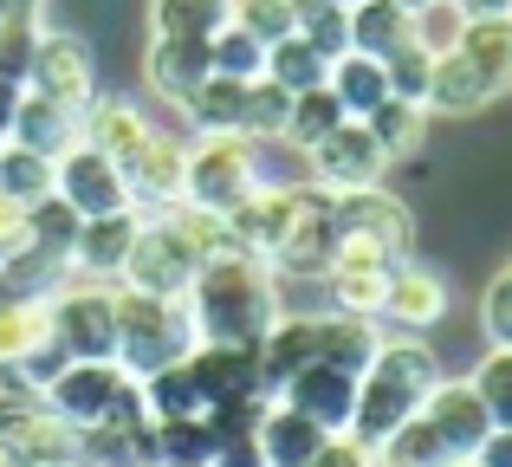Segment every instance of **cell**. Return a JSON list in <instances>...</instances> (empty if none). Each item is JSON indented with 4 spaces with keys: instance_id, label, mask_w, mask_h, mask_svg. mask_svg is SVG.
I'll return each instance as SVG.
<instances>
[{
    "instance_id": "cell-42",
    "label": "cell",
    "mask_w": 512,
    "mask_h": 467,
    "mask_svg": "<svg viewBox=\"0 0 512 467\" xmlns=\"http://www.w3.org/2000/svg\"><path fill=\"white\" fill-rule=\"evenodd\" d=\"M78 228H85V215H72L59 195H39V202L26 208V240H33V247H46V253H59V260L72 253Z\"/></svg>"
},
{
    "instance_id": "cell-50",
    "label": "cell",
    "mask_w": 512,
    "mask_h": 467,
    "mask_svg": "<svg viewBox=\"0 0 512 467\" xmlns=\"http://www.w3.org/2000/svg\"><path fill=\"white\" fill-rule=\"evenodd\" d=\"M20 78H7V72H0V137H7V124H13V104H20Z\"/></svg>"
},
{
    "instance_id": "cell-1",
    "label": "cell",
    "mask_w": 512,
    "mask_h": 467,
    "mask_svg": "<svg viewBox=\"0 0 512 467\" xmlns=\"http://www.w3.org/2000/svg\"><path fill=\"white\" fill-rule=\"evenodd\" d=\"M188 312H195L201 344H253L273 331V318L286 312V279L260 260V253H221L195 273L188 286Z\"/></svg>"
},
{
    "instance_id": "cell-46",
    "label": "cell",
    "mask_w": 512,
    "mask_h": 467,
    "mask_svg": "<svg viewBox=\"0 0 512 467\" xmlns=\"http://www.w3.org/2000/svg\"><path fill=\"white\" fill-rule=\"evenodd\" d=\"M234 26L253 33L260 46H273L292 33V0H234Z\"/></svg>"
},
{
    "instance_id": "cell-13",
    "label": "cell",
    "mask_w": 512,
    "mask_h": 467,
    "mask_svg": "<svg viewBox=\"0 0 512 467\" xmlns=\"http://www.w3.org/2000/svg\"><path fill=\"white\" fill-rule=\"evenodd\" d=\"M415 416L441 435V448H448L454 461H474V448L487 442V429H493L487 403L474 396V383H467V377H441L435 390L422 396V409H415Z\"/></svg>"
},
{
    "instance_id": "cell-49",
    "label": "cell",
    "mask_w": 512,
    "mask_h": 467,
    "mask_svg": "<svg viewBox=\"0 0 512 467\" xmlns=\"http://www.w3.org/2000/svg\"><path fill=\"white\" fill-rule=\"evenodd\" d=\"M20 240H26V208L0 195V253H13V247H20Z\"/></svg>"
},
{
    "instance_id": "cell-16",
    "label": "cell",
    "mask_w": 512,
    "mask_h": 467,
    "mask_svg": "<svg viewBox=\"0 0 512 467\" xmlns=\"http://www.w3.org/2000/svg\"><path fill=\"white\" fill-rule=\"evenodd\" d=\"M331 260H338V221H331V195L318 189L266 266H273L279 279H325V273H331Z\"/></svg>"
},
{
    "instance_id": "cell-52",
    "label": "cell",
    "mask_w": 512,
    "mask_h": 467,
    "mask_svg": "<svg viewBox=\"0 0 512 467\" xmlns=\"http://www.w3.org/2000/svg\"><path fill=\"white\" fill-rule=\"evenodd\" d=\"M0 13H39V0H0Z\"/></svg>"
},
{
    "instance_id": "cell-29",
    "label": "cell",
    "mask_w": 512,
    "mask_h": 467,
    "mask_svg": "<svg viewBox=\"0 0 512 467\" xmlns=\"http://www.w3.org/2000/svg\"><path fill=\"white\" fill-rule=\"evenodd\" d=\"M331 98L344 104V117H370L376 104L389 98V78H383V59H370V52H338L325 72Z\"/></svg>"
},
{
    "instance_id": "cell-14",
    "label": "cell",
    "mask_w": 512,
    "mask_h": 467,
    "mask_svg": "<svg viewBox=\"0 0 512 467\" xmlns=\"http://www.w3.org/2000/svg\"><path fill=\"white\" fill-rule=\"evenodd\" d=\"M279 403H292L299 416H312L325 435H344L350 429V409H357V370H338V364H305L279 383Z\"/></svg>"
},
{
    "instance_id": "cell-9",
    "label": "cell",
    "mask_w": 512,
    "mask_h": 467,
    "mask_svg": "<svg viewBox=\"0 0 512 467\" xmlns=\"http://www.w3.org/2000/svg\"><path fill=\"white\" fill-rule=\"evenodd\" d=\"M52 195H59L72 215H85V221L91 215H130V208H137V202H130V176L111 163V156L91 150L85 137L52 163Z\"/></svg>"
},
{
    "instance_id": "cell-4",
    "label": "cell",
    "mask_w": 512,
    "mask_h": 467,
    "mask_svg": "<svg viewBox=\"0 0 512 467\" xmlns=\"http://www.w3.org/2000/svg\"><path fill=\"white\" fill-rule=\"evenodd\" d=\"M260 182H266V163H260V143L253 137H240V130H195V137H188L182 202L214 208V215H234Z\"/></svg>"
},
{
    "instance_id": "cell-47",
    "label": "cell",
    "mask_w": 512,
    "mask_h": 467,
    "mask_svg": "<svg viewBox=\"0 0 512 467\" xmlns=\"http://www.w3.org/2000/svg\"><path fill=\"white\" fill-rule=\"evenodd\" d=\"M305 467H376V461H370V448H357L350 435H331V442L318 448V455L305 461Z\"/></svg>"
},
{
    "instance_id": "cell-45",
    "label": "cell",
    "mask_w": 512,
    "mask_h": 467,
    "mask_svg": "<svg viewBox=\"0 0 512 467\" xmlns=\"http://www.w3.org/2000/svg\"><path fill=\"white\" fill-rule=\"evenodd\" d=\"M480 331H487V351H512V266L493 273L480 292Z\"/></svg>"
},
{
    "instance_id": "cell-2",
    "label": "cell",
    "mask_w": 512,
    "mask_h": 467,
    "mask_svg": "<svg viewBox=\"0 0 512 467\" xmlns=\"http://www.w3.org/2000/svg\"><path fill=\"white\" fill-rule=\"evenodd\" d=\"M435 383H441V357L428 351L422 338H409V331H383L376 357L363 364V377H357V409H350L344 435L357 448L389 442V435L422 409V396L435 390Z\"/></svg>"
},
{
    "instance_id": "cell-40",
    "label": "cell",
    "mask_w": 512,
    "mask_h": 467,
    "mask_svg": "<svg viewBox=\"0 0 512 467\" xmlns=\"http://www.w3.org/2000/svg\"><path fill=\"white\" fill-rule=\"evenodd\" d=\"M467 33V13L454 7V0H422V7L409 13V46H422L428 59H441V52H454Z\"/></svg>"
},
{
    "instance_id": "cell-27",
    "label": "cell",
    "mask_w": 512,
    "mask_h": 467,
    "mask_svg": "<svg viewBox=\"0 0 512 467\" xmlns=\"http://www.w3.org/2000/svg\"><path fill=\"white\" fill-rule=\"evenodd\" d=\"M428 117H480V111H487V85H480V78H474V65H467L461 59V52H441V59H435V72H428Z\"/></svg>"
},
{
    "instance_id": "cell-22",
    "label": "cell",
    "mask_w": 512,
    "mask_h": 467,
    "mask_svg": "<svg viewBox=\"0 0 512 467\" xmlns=\"http://www.w3.org/2000/svg\"><path fill=\"white\" fill-rule=\"evenodd\" d=\"M325 442H331V435L318 429L312 416H299L292 403H279V396L260 409V422H253V448H260L266 467H305Z\"/></svg>"
},
{
    "instance_id": "cell-38",
    "label": "cell",
    "mask_w": 512,
    "mask_h": 467,
    "mask_svg": "<svg viewBox=\"0 0 512 467\" xmlns=\"http://www.w3.org/2000/svg\"><path fill=\"white\" fill-rule=\"evenodd\" d=\"M208 72H214V78H234V85H253V78L266 72V46L227 20L221 33L208 39Z\"/></svg>"
},
{
    "instance_id": "cell-39",
    "label": "cell",
    "mask_w": 512,
    "mask_h": 467,
    "mask_svg": "<svg viewBox=\"0 0 512 467\" xmlns=\"http://www.w3.org/2000/svg\"><path fill=\"white\" fill-rule=\"evenodd\" d=\"M0 195H7V202H20V208H33L39 195H52V163L0 137Z\"/></svg>"
},
{
    "instance_id": "cell-34",
    "label": "cell",
    "mask_w": 512,
    "mask_h": 467,
    "mask_svg": "<svg viewBox=\"0 0 512 467\" xmlns=\"http://www.w3.org/2000/svg\"><path fill=\"white\" fill-rule=\"evenodd\" d=\"M338 124H344V104L331 98V85H318V91H299V98H292V117H286V137H279V150L305 156L318 137H331Z\"/></svg>"
},
{
    "instance_id": "cell-53",
    "label": "cell",
    "mask_w": 512,
    "mask_h": 467,
    "mask_svg": "<svg viewBox=\"0 0 512 467\" xmlns=\"http://www.w3.org/2000/svg\"><path fill=\"white\" fill-rule=\"evenodd\" d=\"M396 7H409V13H415V7H422V0H396Z\"/></svg>"
},
{
    "instance_id": "cell-24",
    "label": "cell",
    "mask_w": 512,
    "mask_h": 467,
    "mask_svg": "<svg viewBox=\"0 0 512 467\" xmlns=\"http://www.w3.org/2000/svg\"><path fill=\"white\" fill-rule=\"evenodd\" d=\"M363 130L376 137V150L389 156V169L415 163V156L428 150V104H409V98H383L370 117H363Z\"/></svg>"
},
{
    "instance_id": "cell-43",
    "label": "cell",
    "mask_w": 512,
    "mask_h": 467,
    "mask_svg": "<svg viewBox=\"0 0 512 467\" xmlns=\"http://www.w3.org/2000/svg\"><path fill=\"white\" fill-rule=\"evenodd\" d=\"M467 383H474V396L487 403L493 429H512V351H487Z\"/></svg>"
},
{
    "instance_id": "cell-7",
    "label": "cell",
    "mask_w": 512,
    "mask_h": 467,
    "mask_svg": "<svg viewBox=\"0 0 512 467\" xmlns=\"http://www.w3.org/2000/svg\"><path fill=\"white\" fill-rule=\"evenodd\" d=\"M305 176H312V189H325V195L376 189V182L389 176V156L376 150V137L363 130V117H344L331 137H318L312 150H305Z\"/></svg>"
},
{
    "instance_id": "cell-3",
    "label": "cell",
    "mask_w": 512,
    "mask_h": 467,
    "mask_svg": "<svg viewBox=\"0 0 512 467\" xmlns=\"http://www.w3.org/2000/svg\"><path fill=\"white\" fill-rule=\"evenodd\" d=\"M195 344H201V331H195L188 299H150V292L117 286V364H124L130 383L175 370Z\"/></svg>"
},
{
    "instance_id": "cell-30",
    "label": "cell",
    "mask_w": 512,
    "mask_h": 467,
    "mask_svg": "<svg viewBox=\"0 0 512 467\" xmlns=\"http://www.w3.org/2000/svg\"><path fill=\"white\" fill-rule=\"evenodd\" d=\"M234 20V0H150V39H214Z\"/></svg>"
},
{
    "instance_id": "cell-19",
    "label": "cell",
    "mask_w": 512,
    "mask_h": 467,
    "mask_svg": "<svg viewBox=\"0 0 512 467\" xmlns=\"http://www.w3.org/2000/svg\"><path fill=\"white\" fill-rule=\"evenodd\" d=\"M124 176H130L137 215H163V208H175L182 202V182H188V137H163V130H156L150 150H143Z\"/></svg>"
},
{
    "instance_id": "cell-28",
    "label": "cell",
    "mask_w": 512,
    "mask_h": 467,
    "mask_svg": "<svg viewBox=\"0 0 512 467\" xmlns=\"http://www.w3.org/2000/svg\"><path fill=\"white\" fill-rule=\"evenodd\" d=\"M163 228L182 240L188 253H195V266H208V260H221V253H240V240H234V221L227 215H214V208H195V202H175L163 208Z\"/></svg>"
},
{
    "instance_id": "cell-17",
    "label": "cell",
    "mask_w": 512,
    "mask_h": 467,
    "mask_svg": "<svg viewBox=\"0 0 512 467\" xmlns=\"http://www.w3.org/2000/svg\"><path fill=\"white\" fill-rule=\"evenodd\" d=\"M78 124H85V143L98 156H111L117 169H130L143 150H150V137H156V124L143 117V104L137 98H91L85 111H78Z\"/></svg>"
},
{
    "instance_id": "cell-48",
    "label": "cell",
    "mask_w": 512,
    "mask_h": 467,
    "mask_svg": "<svg viewBox=\"0 0 512 467\" xmlns=\"http://www.w3.org/2000/svg\"><path fill=\"white\" fill-rule=\"evenodd\" d=\"M474 467H512V429H487V442L474 448Z\"/></svg>"
},
{
    "instance_id": "cell-23",
    "label": "cell",
    "mask_w": 512,
    "mask_h": 467,
    "mask_svg": "<svg viewBox=\"0 0 512 467\" xmlns=\"http://www.w3.org/2000/svg\"><path fill=\"white\" fill-rule=\"evenodd\" d=\"M454 52L474 65V78L487 85L493 104L512 91V13H500V20H467V33H461Z\"/></svg>"
},
{
    "instance_id": "cell-32",
    "label": "cell",
    "mask_w": 512,
    "mask_h": 467,
    "mask_svg": "<svg viewBox=\"0 0 512 467\" xmlns=\"http://www.w3.org/2000/svg\"><path fill=\"white\" fill-rule=\"evenodd\" d=\"M325 72H331L325 52H318L312 39L286 33V39H273V46H266V72L260 78H273L279 91H292V98H299V91H318V85H325Z\"/></svg>"
},
{
    "instance_id": "cell-56",
    "label": "cell",
    "mask_w": 512,
    "mask_h": 467,
    "mask_svg": "<svg viewBox=\"0 0 512 467\" xmlns=\"http://www.w3.org/2000/svg\"><path fill=\"white\" fill-rule=\"evenodd\" d=\"M454 467H474V461H454Z\"/></svg>"
},
{
    "instance_id": "cell-11",
    "label": "cell",
    "mask_w": 512,
    "mask_h": 467,
    "mask_svg": "<svg viewBox=\"0 0 512 467\" xmlns=\"http://www.w3.org/2000/svg\"><path fill=\"white\" fill-rule=\"evenodd\" d=\"M195 273H201L195 253H188L156 215H143L137 221V240H130V260H124V273H117V286L150 292V299H188Z\"/></svg>"
},
{
    "instance_id": "cell-36",
    "label": "cell",
    "mask_w": 512,
    "mask_h": 467,
    "mask_svg": "<svg viewBox=\"0 0 512 467\" xmlns=\"http://www.w3.org/2000/svg\"><path fill=\"white\" fill-rule=\"evenodd\" d=\"M370 461H376V467H454V455L441 448V435L428 429L422 416H409L396 435H389V442H376Z\"/></svg>"
},
{
    "instance_id": "cell-25",
    "label": "cell",
    "mask_w": 512,
    "mask_h": 467,
    "mask_svg": "<svg viewBox=\"0 0 512 467\" xmlns=\"http://www.w3.org/2000/svg\"><path fill=\"white\" fill-rule=\"evenodd\" d=\"M389 273H396V266H331V273L318 279V286H325V312H338V318H376V325H383Z\"/></svg>"
},
{
    "instance_id": "cell-8",
    "label": "cell",
    "mask_w": 512,
    "mask_h": 467,
    "mask_svg": "<svg viewBox=\"0 0 512 467\" xmlns=\"http://www.w3.org/2000/svg\"><path fill=\"white\" fill-rule=\"evenodd\" d=\"M331 221H338V240H363V247H376L383 260H409V247H415L409 202L389 195L383 182H376V189L331 195Z\"/></svg>"
},
{
    "instance_id": "cell-33",
    "label": "cell",
    "mask_w": 512,
    "mask_h": 467,
    "mask_svg": "<svg viewBox=\"0 0 512 467\" xmlns=\"http://www.w3.org/2000/svg\"><path fill=\"white\" fill-rule=\"evenodd\" d=\"M52 338V318H46V299H0V364L20 370L39 344Z\"/></svg>"
},
{
    "instance_id": "cell-35",
    "label": "cell",
    "mask_w": 512,
    "mask_h": 467,
    "mask_svg": "<svg viewBox=\"0 0 512 467\" xmlns=\"http://www.w3.org/2000/svg\"><path fill=\"white\" fill-rule=\"evenodd\" d=\"M221 435H214L208 416H188V422H156V467H208Z\"/></svg>"
},
{
    "instance_id": "cell-41",
    "label": "cell",
    "mask_w": 512,
    "mask_h": 467,
    "mask_svg": "<svg viewBox=\"0 0 512 467\" xmlns=\"http://www.w3.org/2000/svg\"><path fill=\"white\" fill-rule=\"evenodd\" d=\"M240 98H247V85H234V78H214L195 91V98L182 104L188 130H240Z\"/></svg>"
},
{
    "instance_id": "cell-15",
    "label": "cell",
    "mask_w": 512,
    "mask_h": 467,
    "mask_svg": "<svg viewBox=\"0 0 512 467\" xmlns=\"http://www.w3.org/2000/svg\"><path fill=\"white\" fill-rule=\"evenodd\" d=\"M182 377L195 383L201 409H221V403H240V396L266 390L253 351H240V344H195V351L182 357Z\"/></svg>"
},
{
    "instance_id": "cell-12",
    "label": "cell",
    "mask_w": 512,
    "mask_h": 467,
    "mask_svg": "<svg viewBox=\"0 0 512 467\" xmlns=\"http://www.w3.org/2000/svg\"><path fill=\"white\" fill-rule=\"evenodd\" d=\"M448 305H454V286H448V273H441V266H428V260H396V273H389L383 325L422 338V331H435L441 318H448Z\"/></svg>"
},
{
    "instance_id": "cell-55",
    "label": "cell",
    "mask_w": 512,
    "mask_h": 467,
    "mask_svg": "<svg viewBox=\"0 0 512 467\" xmlns=\"http://www.w3.org/2000/svg\"><path fill=\"white\" fill-rule=\"evenodd\" d=\"M59 467H85V461H59Z\"/></svg>"
},
{
    "instance_id": "cell-10",
    "label": "cell",
    "mask_w": 512,
    "mask_h": 467,
    "mask_svg": "<svg viewBox=\"0 0 512 467\" xmlns=\"http://www.w3.org/2000/svg\"><path fill=\"white\" fill-rule=\"evenodd\" d=\"M124 390H130V377H124L117 357H72V364L39 390V403H46L59 422H72V429H91V422H104L117 409Z\"/></svg>"
},
{
    "instance_id": "cell-44",
    "label": "cell",
    "mask_w": 512,
    "mask_h": 467,
    "mask_svg": "<svg viewBox=\"0 0 512 467\" xmlns=\"http://www.w3.org/2000/svg\"><path fill=\"white\" fill-rule=\"evenodd\" d=\"M428 72H435V59H428L422 46H396V52L383 59L389 98H409V104H422V98H428Z\"/></svg>"
},
{
    "instance_id": "cell-6",
    "label": "cell",
    "mask_w": 512,
    "mask_h": 467,
    "mask_svg": "<svg viewBox=\"0 0 512 467\" xmlns=\"http://www.w3.org/2000/svg\"><path fill=\"white\" fill-rule=\"evenodd\" d=\"M26 91L85 111V104L98 98V52H91V39L85 33H65V26H39L33 65H26Z\"/></svg>"
},
{
    "instance_id": "cell-21",
    "label": "cell",
    "mask_w": 512,
    "mask_h": 467,
    "mask_svg": "<svg viewBox=\"0 0 512 467\" xmlns=\"http://www.w3.org/2000/svg\"><path fill=\"white\" fill-rule=\"evenodd\" d=\"M78 137H85V124H78L72 104H52V98H39V91H20V104H13V124H7V143L46 156V163H59V156L72 150Z\"/></svg>"
},
{
    "instance_id": "cell-31",
    "label": "cell",
    "mask_w": 512,
    "mask_h": 467,
    "mask_svg": "<svg viewBox=\"0 0 512 467\" xmlns=\"http://www.w3.org/2000/svg\"><path fill=\"white\" fill-rule=\"evenodd\" d=\"M396 46H409V7H396V0H357L350 7V52L389 59Z\"/></svg>"
},
{
    "instance_id": "cell-26",
    "label": "cell",
    "mask_w": 512,
    "mask_h": 467,
    "mask_svg": "<svg viewBox=\"0 0 512 467\" xmlns=\"http://www.w3.org/2000/svg\"><path fill=\"white\" fill-rule=\"evenodd\" d=\"M65 273H72V266H65L59 253L20 240L13 253H0V299H52V292L65 286Z\"/></svg>"
},
{
    "instance_id": "cell-20",
    "label": "cell",
    "mask_w": 512,
    "mask_h": 467,
    "mask_svg": "<svg viewBox=\"0 0 512 467\" xmlns=\"http://www.w3.org/2000/svg\"><path fill=\"white\" fill-rule=\"evenodd\" d=\"M137 208L130 215H91L85 228H78L72 253H65V266H72L78 279H104V286H117V273H124L130 260V240H137Z\"/></svg>"
},
{
    "instance_id": "cell-5",
    "label": "cell",
    "mask_w": 512,
    "mask_h": 467,
    "mask_svg": "<svg viewBox=\"0 0 512 467\" xmlns=\"http://www.w3.org/2000/svg\"><path fill=\"white\" fill-rule=\"evenodd\" d=\"M46 318L65 357H117V286L65 273V286L46 299Z\"/></svg>"
},
{
    "instance_id": "cell-37",
    "label": "cell",
    "mask_w": 512,
    "mask_h": 467,
    "mask_svg": "<svg viewBox=\"0 0 512 467\" xmlns=\"http://www.w3.org/2000/svg\"><path fill=\"white\" fill-rule=\"evenodd\" d=\"M286 117H292V91H279L273 78H253L247 98H240V137L279 143V137H286Z\"/></svg>"
},
{
    "instance_id": "cell-51",
    "label": "cell",
    "mask_w": 512,
    "mask_h": 467,
    "mask_svg": "<svg viewBox=\"0 0 512 467\" xmlns=\"http://www.w3.org/2000/svg\"><path fill=\"white\" fill-rule=\"evenodd\" d=\"M454 7H461L467 20H500V13H512V0H454Z\"/></svg>"
},
{
    "instance_id": "cell-18",
    "label": "cell",
    "mask_w": 512,
    "mask_h": 467,
    "mask_svg": "<svg viewBox=\"0 0 512 467\" xmlns=\"http://www.w3.org/2000/svg\"><path fill=\"white\" fill-rule=\"evenodd\" d=\"M143 85H150L156 104L182 111L208 85V39H150L143 46Z\"/></svg>"
},
{
    "instance_id": "cell-54",
    "label": "cell",
    "mask_w": 512,
    "mask_h": 467,
    "mask_svg": "<svg viewBox=\"0 0 512 467\" xmlns=\"http://www.w3.org/2000/svg\"><path fill=\"white\" fill-rule=\"evenodd\" d=\"M331 7H357V0H331Z\"/></svg>"
}]
</instances>
